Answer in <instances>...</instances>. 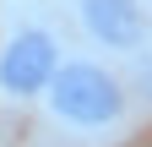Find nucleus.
I'll return each instance as SVG.
<instances>
[{"instance_id":"obj_1","label":"nucleus","mask_w":152,"mask_h":147,"mask_svg":"<svg viewBox=\"0 0 152 147\" xmlns=\"http://www.w3.org/2000/svg\"><path fill=\"white\" fill-rule=\"evenodd\" d=\"M44 115L54 120V131L82 136V142H109L120 136L130 115H136V98L125 87V71L109 65L103 54H65L54 65V76L44 82Z\"/></svg>"},{"instance_id":"obj_2","label":"nucleus","mask_w":152,"mask_h":147,"mask_svg":"<svg viewBox=\"0 0 152 147\" xmlns=\"http://www.w3.org/2000/svg\"><path fill=\"white\" fill-rule=\"evenodd\" d=\"M65 60V38L49 16H16L0 27V104H38L44 82Z\"/></svg>"},{"instance_id":"obj_3","label":"nucleus","mask_w":152,"mask_h":147,"mask_svg":"<svg viewBox=\"0 0 152 147\" xmlns=\"http://www.w3.org/2000/svg\"><path fill=\"white\" fill-rule=\"evenodd\" d=\"M71 22L103 60H130L152 44V0H71Z\"/></svg>"}]
</instances>
